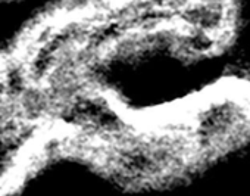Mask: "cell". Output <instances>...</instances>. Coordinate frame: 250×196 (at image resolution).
<instances>
[{"label":"cell","instance_id":"cell-1","mask_svg":"<svg viewBox=\"0 0 250 196\" xmlns=\"http://www.w3.org/2000/svg\"><path fill=\"white\" fill-rule=\"evenodd\" d=\"M94 164L113 183L131 190L167 186L199 165L178 117L156 124H136Z\"/></svg>","mask_w":250,"mask_h":196},{"label":"cell","instance_id":"cell-2","mask_svg":"<svg viewBox=\"0 0 250 196\" xmlns=\"http://www.w3.org/2000/svg\"><path fill=\"white\" fill-rule=\"evenodd\" d=\"M177 117L199 165L250 145V90L246 87H215Z\"/></svg>","mask_w":250,"mask_h":196},{"label":"cell","instance_id":"cell-3","mask_svg":"<svg viewBox=\"0 0 250 196\" xmlns=\"http://www.w3.org/2000/svg\"><path fill=\"white\" fill-rule=\"evenodd\" d=\"M28 0H0V6H6V8H11V6H20V5H24L27 3Z\"/></svg>","mask_w":250,"mask_h":196},{"label":"cell","instance_id":"cell-4","mask_svg":"<svg viewBox=\"0 0 250 196\" xmlns=\"http://www.w3.org/2000/svg\"><path fill=\"white\" fill-rule=\"evenodd\" d=\"M5 64H6V62H3V61H0V69H2V68L5 66Z\"/></svg>","mask_w":250,"mask_h":196}]
</instances>
